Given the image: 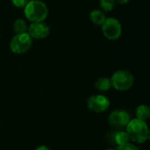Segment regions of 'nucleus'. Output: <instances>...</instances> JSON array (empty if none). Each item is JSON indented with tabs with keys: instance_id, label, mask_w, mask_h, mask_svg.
I'll return each instance as SVG.
<instances>
[{
	"instance_id": "f257e3e1",
	"label": "nucleus",
	"mask_w": 150,
	"mask_h": 150,
	"mask_svg": "<svg viewBox=\"0 0 150 150\" xmlns=\"http://www.w3.org/2000/svg\"><path fill=\"white\" fill-rule=\"evenodd\" d=\"M126 129L129 139L134 142L142 144L146 142L149 138V130L148 125L143 120L138 119L130 120L126 127Z\"/></svg>"
},
{
	"instance_id": "f03ea898",
	"label": "nucleus",
	"mask_w": 150,
	"mask_h": 150,
	"mask_svg": "<svg viewBox=\"0 0 150 150\" xmlns=\"http://www.w3.org/2000/svg\"><path fill=\"white\" fill-rule=\"evenodd\" d=\"M25 18L31 22H41L46 19L48 10L45 3L40 0H30L24 7Z\"/></svg>"
},
{
	"instance_id": "7ed1b4c3",
	"label": "nucleus",
	"mask_w": 150,
	"mask_h": 150,
	"mask_svg": "<svg viewBox=\"0 0 150 150\" xmlns=\"http://www.w3.org/2000/svg\"><path fill=\"white\" fill-rule=\"evenodd\" d=\"M111 83L112 86L118 91H127L134 84V76L127 70H117L112 76Z\"/></svg>"
},
{
	"instance_id": "20e7f679",
	"label": "nucleus",
	"mask_w": 150,
	"mask_h": 150,
	"mask_svg": "<svg viewBox=\"0 0 150 150\" xmlns=\"http://www.w3.org/2000/svg\"><path fill=\"white\" fill-rule=\"evenodd\" d=\"M32 43L33 38L27 33V32L16 33L10 42V48L13 53L20 54L25 53L31 47Z\"/></svg>"
},
{
	"instance_id": "39448f33",
	"label": "nucleus",
	"mask_w": 150,
	"mask_h": 150,
	"mask_svg": "<svg viewBox=\"0 0 150 150\" xmlns=\"http://www.w3.org/2000/svg\"><path fill=\"white\" fill-rule=\"evenodd\" d=\"M102 31L105 38L113 40L120 37L122 27L118 19L114 18H108L102 24Z\"/></svg>"
},
{
	"instance_id": "423d86ee",
	"label": "nucleus",
	"mask_w": 150,
	"mask_h": 150,
	"mask_svg": "<svg viewBox=\"0 0 150 150\" xmlns=\"http://www.w3.org/2000/svg\"><path fill=\"white\" fill-rule=\"evenodd\" d=\"M87 106L92 112H103L110 106V100L104 95H93L89 98L87 101Z\"/></svg>"
},
{
	"instance_id": "0eeeda50",
	"label": "nucleus",
	"mask_w": 150,
	"mask_h": 150,
	"mask_svg": "<svg viewBox=\"0 0 150 150\" xmlns=\"http://www.w3.org/2000/svg\"><path fill=\"white\" fill-rule=\"evenodd\" d=\"M130 114L124 110H117L112 112L108 118V121L111 127L115 129H122L127 127L130 121Z\"/></svg>"
},
{
	"instance_id": "6e6552de",
	"label": "nucleus",
	"mask_w": 150,
	"mask_h": 150,
	"mask_svg": "<svg viewBox=\"0 0 150 150\" xmlns=\"http://www.w3.org/2000/svg\"><path fill=\"white\" fill-rule=\"evenodd\" d=\"M49 33V26L43 21L32 22L27 27V33L33 39H44L48 36Z\"/></svg>"
},
{
	"instance_id": "1a4fd4ad",
	"label": "nucleus",
	"mask_w": 150,
	"mask_h": 150,
	"mask_svg": "<svg viewBox=\"0 0 150 150\" xmlns=\"http://www.w3.org/2000/svg\"><path fill=\"white\" fill-rule=\"evenodd\" d=\"M90 18L91 22H93L96 25H102L105 20L106 19L105 15L104 12L100 10H94L91 12L90 14Z\"/></svg>"
},
{
	"instance_id": "9d476101",
	"label": "nucleus",
	"mask_w": 150,
	"mask_h": 150,
	"mask_svg": "<svg viewBox=\"0 0 150 150\" xmlns=\"http://www.w3.org/2000/svg\"><path fill=\"white\" fill-rule=\"evenodd\" d=\"M95 87L97 88V90H98L100 91H106L110 90L112 87L111 79H109L107 77H100L96 81Z\"/></svg>"
},
{
	"instance_id": "9b49d317",
	"label": "nucleus",
	"mask_w": 150,
	"mask_h": 150,
	"mask_svg": "<svg viewBox=\"0 0 150 150\" xmlns=\"http://www.w3.org/2000/svg\"><path fill=\"white\" fill-rule=\"evenodd\" d=\"M113 139H114L115 143L118 146H121V145H124L126 143H128L129 140H130L127 133L126 131H122V130H120V131L116 132L114 134Z\"/></svg>"
},
{
	"instance_id": "f8f14e48",
	"label": "nucleus",
	"mask_w": 150,
	"mask_h": 150,
	"mask_svg": "<svg viewBox=\"0 0 150 150\" xmlns=\"http://www.w3.org/2000/svg\"><path fill=\"white\" fill-rule=\"evenodd\" d=\"M136 117L138 120L145 121L150 116V108L146 105H141L136 109Z\"/></svg>"
},
{
	"instance_id": "ddd939ff",
	"label": "nucleus",
	"mask_w": 150,
	"mask_h": 150,
	"mask_svg": "<svg viewBox=\"0 0 150 150\" xmlns=\"http://www.w3.org/2000/svg\"><path fill=\"white\" fill-rule=\"evenodd\" d=\"M13 30L16 33H25L27 31V25L23 19L18 18L13 23Z\"/></svg>"
},
{
	"instance_id": "4468645a",
	"label": "nucleus",
	"mask_w": 150,
	"mask_h": 150,
	"mask_svg": "<svg viewBox=\"0 0 150 150\" xmlns=\"http://www.w3.org/2000/svg\"><path fill=\"white\" fill-rule=\"evenodd\" d=\"M99 4L103 10L106 11H110L113 9L115 1L114 0H99Z\"/></svg>"
},
{
	"instance_id": "2eb2a0df",
	"label": "nucleus",
	"mask_w": 150,
	"mask_h": 150,
	"mask_svg": "<svg viewBox=\"0 0 150 150\" xmlns=\"http://www.w3.org/2000/svg\"><path fill=\"white\" fill-rule=\"evenodd\" d=\"M117 150H140L135 145L131 144V143H126L121 146H118Z\"/></svg>"
},
{
	"instance_id": "dca6fc26",
	"label": "nucleus",
	"mask_w": 150,
	"mask_h": 150,
	"mask_svg": "<svg viewBox=\"0 0 150 150\" xmlns=\"http://www.w3.org/2000/svg\"><path fill=\"white\" fill-rule=\"evenodd\" d=\"M12 4L18 8H24L29 0H11Z\"/></svg>"
},
{
	"instance_id": "f3484780",
	"label": "nucleus",
	"mask_w": 150,
	"mask_h": 150,
	"mask_svg": "<svg viewBox=\"0 0 150 150\" xmlns=\"http://www.w3.org/2000/svg\"><path fill=\"white\" fill-rule=\"evenodd\" d=\"M116 3H118V4H127V3H128L130 0H114Z\"/></svg>"
},
{
	"instance_id": "a211bd4d",
	"label": "nucleus",
	"mask_w": 150,
	"mask_h": 150,
	"mask_svg": "<svg viewBox=\"0 0 150 150\" xmlns=\"http://www.w3.org/2000/svg\"><path fill=\"white\" fill-rule=\"evenodd\" d=\"M36 150H49V149L47 147V146H45V145H41V146H40V147H38Z\"/></svg>"
},
{
	"instance_id": "6ab92c4d",
	"label": "nucleus",
	"mask_w": 150,
	"mask_h": 150,
	"mask_svg": "<svg viewBox=\"0 0 150 150\" xmlns=\"http://www.w3.org/2000/svg\"><path fill=\"white\" fill-rule=\"evenodd\" d=\"M106 150H114V149H106Z\"/></svg>"
}]
</instances>
